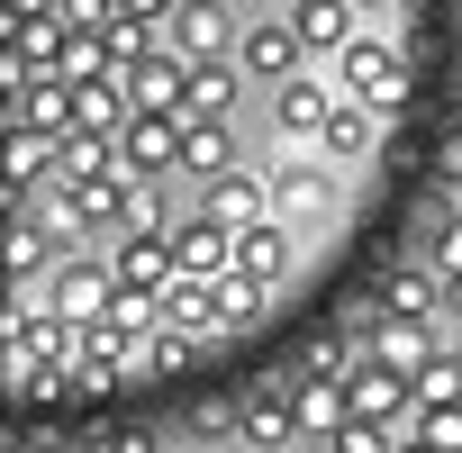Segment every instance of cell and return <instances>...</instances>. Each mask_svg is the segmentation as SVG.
Segmentation results:
<instances>
[{
	"instance_id": "11",
	"label": "cell",
	"mask_w": 462,
	"mask_h": 453,
	"mask_svg": "<svg viewBox=\"0 0 462 453\" xmlns=\"http://www.w3.org/2000/svg\"><path fill=\"white\" fill-rule=\"evenodd\" d=\"M236 435H245L254 453L291 444V435H300V408H291V381H254V390H245V408H236Z\"/></svg>"
},
{
	"instance_id": "13",
	"label": "cell",
	"mask_w": 462,
	"mask_h": 453,
	"mask_svg": "<svg viewBox=\"0 0 462 453\" xmlns=\"http://www.w3.org/2000/svg\"><path fill=\"white\" fill-rule=\"evenodd\" d=\"M226 327V291L217 282H172V300H163V336H217Z\"/></svg>"
},
{
	"instance_id": "34",
	"label": "cell",
	"mask_w": 462,
	"mask_h": 453,
	"mask_svg": "<svg viewBox=\"0 0 462 453\" xmlns=\"http://www.w3.org/2000/svg\"><path fill=\"white\" fill-rule=\"evenodd\" d=\"M453 354H462V336H453Z\"/></svg>"
},
{
	"instance_id": "28",
	"label": "cell",
	"mask_w": 462,
	"mask_h": 453,
	"mask_svg": "<svg viewBox=\"0 0 462 453\" xmlns=\"http://www.w3.org/2000/svg\"><path fill=\"white\" fill-rule=\"evenodd\" d=\"M390 444H399V435H381V426H345L327 453H390Z\"/></svg>"
},
{
	"instance_id": "4",
	"label": "cell",
	"mask_w": 462,
	"mask_h": 453,
	"mask_svg": "<svg viewBox=\"0 0 462 453\" xmlns=\"http://www.w3.org/2000/svg\"><path fill=\"white\" fill-rule=\"evenodd\" d=\"M199 217H217L226 236L273 226V217H282V208H273V172H226V181H208V190H199Z\"/></svg>"
},
{
	"instance_id": "5",
	"label": "cell",
	"mask_w": 462,
	"mask_h": 453,
	"mask_svg": "<svg viewBox=\"0 0 462 453\" xmlns=\"http://www.w3.org/2000/svg\"><path fill=\"white\" fill-rule=\"evenodd\" d=\"M172 263H181V282H226V273H236V236H226L217 217L181 208V226H172Z\"/></svg>"
},
{
	"instance_id": "22",
	"label": "cell",
	"mask_w": 462,
	"mask_h": 453,
	"mask_svg": "<svg viewBox=\"0 0 462 453\" xmlns=\"http://www.w3.org/2000/svg\"><path fill=\"white\" fill-rule=\"evenodd\" d=\"M417 408H462V354H453V336H444V354L417 372Z\"/></svg>"
},
{
	"instance_id": "21",
	"label": "cell",
	"mask_w": 462,
	"mask_h": 453,
	"mask_svg": "<svg viewBox=\"0 0 462 453\" xmlns=\"http://www.w3.org/2000/svg\"><path fill=\"white\" fill-rule=\"evenodd\" d=\"M363 363H354V336H309V354H300V381H354Z\"/></svg>"
},
{
	"instance_id": "9",
	"label": "cell",
	"mask_w": 462,
	"mask_h": 453,
	"mask_svg": "<svg viewBox=\"0 0 462 453\" xmlns=\"http://www.w3.org/2000/svg\"><path fill=\"white\" fill-rule=\"evenodd\" d=\"M226 172H245L236 163V127L226 118H181V181H226Z\"/></svg>"
},
{
	"instance_id": "1",
	"label": "cell",
	"mask_w": 462,
	"mask_h": 453,
	"mask_svg": "<svg viewBox=\"0 0 462 453\" xmlns=\"http://www.w3.org/2000/svg\"><path fill=\"white\" fill-rule=\"evenodd\" d=\"M300 64H309V37H300V19H291V10H254V19L236 28V73H245V82L291 91V82H300Z\"/></svg>"
},
{
	"instance_id": "7",
	"label": "cell",
	"mask_w": 462,
	"mask_h": 453,
	"mask_svg": "<svg viewBox=\"0 0 462 453\" xmlns=\"http://www.w3.org/2000/svg\"><path fill=\"white\" fill-rule=\"evenodd\" d=\"M118 163H127V181H172L181 172V118H127Z\"/></svg>"
},
{
	"instance_id": "2",
	"label": "cell",
	"mask_w": 462,
	"mask_h": 453,
	"mask_svg": "<svg viewBox=\"0 0 462 453\" xmlns=\"http://www.w3.org/2000/svg\"><path fill=\"white\" fill-rule=\"evenodd\" d=\"M336 73H345V100H354V109H372V118L408 100V46H390L381 28H363V37L336 55Z\"/></svg>"
},
{
	"instance_id": "24",
	"label": "cell",
	"mask_w": 462,
	"mask_h": 453,
	"mask_svg": "<svg viewBox=\"0 0 462 453\" xmlns=\"http://www.w3.org/2000/svg\"><path fill=\"white\" fill-rule=\"evenodd\" d=\"M10 390H19V408H55V399H73L82 381H73V372H28V363H10Z\"/></svg>"
},
{
	"instance_id": "26",
	"label": "cell",
	"mask_w": 462,
	"mask_h": 453,
	"mask_svg": "<svg viewBox=\"0 0 462 453\" xmlns=\"http://www.w3.org/2000/svg\"><path fill=\"white\" fill-rule=\"evenodd\" d=\"M217 291H226V327H236V318H254V309H263V282H245V273H226Z\"/></svg>"
},
{
	"instance_id": "31",
	"label": "cell",
	"mask_w": 462,
	"mask_h": 453,
	"mask_svg": "<svg viewBox=\"0 0 462 453\" xmlns=\"http://www.w3.org/2000/svg\"><path fill=\"white\" fill-rule=\"evenodd\" d=\"M390 453H435V444H426V435H399V444H390Z\"/></svg>"
},
{
	"instance_id": "10",
	"label": "cell",
	"mask_w": 462,
	"mask_h": 453,
	"mask_svg": "<svg viewBox=\"0 0 462 453\" xmlns=\"http://www.w3.org/2000/svg\"><path fill=\"white\" fill-rule=\"evenodd\" d=\"M372 300H381V309H390L399 327H426V318L444 309V273H435V263H390Z\"/></svg>"
},
{
	"instance_id": "30",
	"label": "cell",
	"mask_w": 462,
	"mask_h": 453,
	"mask_svg": "<svg viewBox=\"0 0 462 453\" xmlns=\"http://www.w3.org/2000/svg\"><path fill=\"white\" fill-rule=\"evenodd\" d=\"M444 309H453V327H462V282H444Z\"/></svg>"
},
{
	"instance_id": "17",
	"label": "cell",
	"mask_w": 462,
	"mask_h": 453,
	"mask_svg": "<svg viewBox=\"0 0 462 453\" xmlns=\"http://www.w3.org/2000/svg\"><path fill=\"white\" fill-rule=\"evenodd\" d=\"M236 273H245V282H263V291L291 273V226H282V217H273V226H245V236H236Z\"/></svg>"
},
{
	"instance_id": "32",
	"label": "cell",
	"mask_w": 462,
	"mask_h": 453,
	"mask_svg": "<svg viewBox=\"0 0 462 453\" xmlns=\"http://www.w3.org/2000/svg\"><path fill=\"white\" fill-rule=\"evenodd\" d=\"M444 208H453V217H462V190H453V199H444Z\"/></svg>"
},
{
	"instance_id": "29",
	"label": "cell",
	"mask_w": 462,
	"mask_h": 453,
	"mask_svg": "<svg viewBox=\"0 0 462 453\" xmlns=\"http://www.w3.org/2000/svg\"><path fill=\"white\" fill-rule=\"evenodd\" d=\"M435 181H444V199H453V190H462V127H453V136H444V154H435Z\"/></svg>"
},
{
	"instance_id": "14",
	"label": "cell",
	"mask_w": 462,
	"mask_h": 453,
	"mask_svg": "<svg viewBox=\"0 0 462 453\" xmlns=\"http://www.w3.org/2000/svg\"><path fill=\"white\" fill-rule=\"evenodd\" d=\"M291 408H300V435L318 453L345 435V381H291Z\"/></svg>"
},
{
	"instance_id": "6",
	"label": "cell",
	"mask_w": 462,
	"mask_h": 453,
	"mask_svg": "<svg viewBox=\"0 0 462 453\" xmlns=\"http://www.w3.org/2000/svg\"><path fill=\"white\" fill-rule=\"evenodd\" d=\"M109 273H118V291H136V300H172V282H181L172 236H118V245H109Z\"/></svg>"
},
{
	"instance_id": "25",
	"label": "cell",
	"mask_w": 462,
	"mask_h": 453,
	"mask_svg": "<svg viewBox=\"0 0 462 453\" xmlns=\"http://www.w3.org/2000/svg\"><path fill=\"white\" fill-rule=\"evenodd\" d=\"M408 435H426L435 453H462V408H417V426Z\"/></svg>"
},
{
	"instance_id": "8",
	"label": "cell",
	"mask_w": 462,
	"mask_h": 453,
	"mask_svg": "<svg viewBox=\"0 0 462 453\" xmlns=\"http://www.w3.org/2000/svg\"><path fill=\"white\" fill-rule=\"evenodd\" d=\"M336 109H345V91H327L318 73H300L291 91H273V127H282L291 145H309V136H327V127H336Z\"/></svg>"
},
{
	"instance_id": "33",
	"label": "cell",
	"mask_w": 462,
	"mask_h": 453,
	"mask_svg": "<svg viewBox=\"0 0 462 453\" xmlns=\"http://www.w3.org/2000/svg\"><path fill=\"white\" fill-rule=\"evenodd\" d=\"M453 127H462V100H453Z\"/></svg>"
},
{
	"instance_id": "20",
	"label": "cell",
	"mask_w": 462,
	"mask_h": 453,
	"mask_svg": "<svg viewBox=\"0 0 462 453\" xmlns=\"http://www.w3.org/2000/svg\"><path fill=\"white\" fill-rule=\"evenodd\" d=\"M372 145H381V118L345 100V109H336V127H327V154H336V163H363Z\"/></svg>"
},
{
	"instance_id": "19",
	"label": "cell",
	"mask_w": 462,
	"mask_h": 453,
	"mask_svg": "<svg viewBox=\"0 0 462 453\" xmlns=\"http://www.w3.org/2000/svg\"><path fill=\"white\" fill-rule=\"evenodd\" d=\"M435 354H444V336H435V327H399V318H390V336L372 345V363H390V372H408V381H417Z\"/></svg>"
},
{
	"instance_id": "18",
	"label": "cell",
	"mask_w": 462,
	"mask_h": 453,
	"mask_svg": "<svg viewBox=\"0 0 462 453\" xmlns=\"http://www.w3.org/2000/svg\"><path fill=\"white\" fill-rule=\"evenodd\" d=\"M291 19H300V37L327 46V55H345V46L363 37V10H354V0H309V10H291Z\"/></svg>"
},
{
	"instance_id": "3",
	"label": "cell",
	"mask_w": 462,
	"mask_h": 453,
	"mask_svg": "<svg viewBox=\"0 0 462 453\" xmlns=\"http://www.w3.org/2000/svg\"><path fill=\"white\" fill-rule=\"evenodd\" d=\"M109 300H118L109 254H91V263H55V282H46V309H55L64 327H100V318H109Z\"/></svg>"
},
{
	"instance_id": "15",
	"label": "cell",
	"mask_w": 462,
	"mask_h": 453,
	"mask_svg": "<svg viewBox=\"0 0 462 453\" xmlns=\"http://www.w3.org/2000/svg\"><path fill=\"white\" fill-rule=\"evenodd\" d=\"M336 199V172L309 163V154H282L273 163V208H327Z\"/></svg>"
},
{
	"instance_id": "12",
	"label": "cell",
	"mask_w": 462,
	"mask_h": 453,
	"mask_svg": "<svg viewBox=\"0 0 462 453\" xmlns=\"http://www.w3.org/2000/svg\"><path fill=\"white\" fill-rule=\"evenodd\" d=\"M127 163H118V136H64L55 145V181L64 190H100V181H118Z\"/></svg>"
},
{
	"instance_id": "23",
	"label": "cell",
	"mask_w": 462,
	"mask_h": 453,
	"mask_svg": "<svg viewBox=\"0 0 462 453\" xmlns=\"http://www.w3.org/2000/svg\"><path fill=\"white\" fill-rule=\"evenodd\" d=\"M426 263H435L444 282H462V217H453V208L426 217Z\"/></svg>"
},
{
	"instance_id": "27",
	"label": "cell",
	"mask_w": 462,
	"mask_h": 453,
	"mask_svg": "<svg viewBox=\"0 0 462 453\" xmlns=\"http://www.w3.org/2000/svg\"><path fill=\"white\" fill-rule=\"evenodd\" d=\"M190 354H199V345H190V336H154V345H145V363H154V372H181V363H190Z\"/></svg>"
},
{
	"instance_id": "16",
	"label": "cell",
	"mask_w": 462,
	"mask_h": 453,
	"mask_svg": "<svg viewBox=\"0 0 462 453\" xmlns=\"http://www.w3.org/2000/svg\"><path fill=\"white\" fill-rule=\"evenodd\" d=\"M236 91H245L236 55H226V64H190V91H181V118H226V109H236Z\"/></svg>"
}]
</instances>
